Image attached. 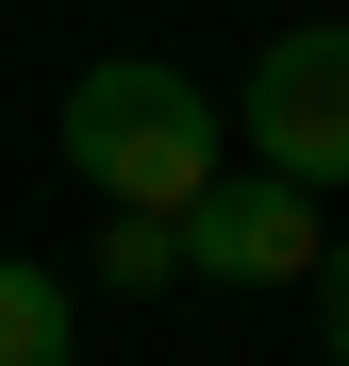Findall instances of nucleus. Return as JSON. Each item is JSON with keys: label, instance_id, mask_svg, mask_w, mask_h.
Here are the masks:
<instances>
[{"label": "nucleus", "instance_id": "nucleus-1", "mask_svg": "<svg viewBox=\"0 0 349 366\" xmlns=\"http://www.w3.org/2000/svg\"><path fill=\"white\" fill-rule=\"evenodd\" d=\"M50 150H67L116 217H183L233 167V100H200L166 50H100V67L67 84V117H50Z\"/></svg>", "mask_w": 349, "mask_h": 366}, {"label": "nucleus", "instance_id": "nucleus-2", "mask_svg": "<svg viewBox=\"0 0 349 366\" xmlns=\"http://www.w3.org/2000/svg\"><path fill=\"white\" fill-rule=\"evenodd\" d=\"M233 167H283V183H349V34H266L250 84H233Z\"/></svg>", "mask_w": 349, "mask_h": 366}, {"label": "nucleus", "instance_id": "nucleus-3", "mask_svg": "<svg viewBox=\"0 0 349 366\" xmlns=\"http://www.w3.org/2000/svg\"><path fill=\"white\" fill-rule=\"evenodd\" d=\"M166 250H183V283H316V183H283V167H216L183 217H166Z\"/></svg>", "mask_w": 349, "mask_h": 366}, {"label": "nucleus", "instance_id": "nucleus-4", "mask_svg": "<svg viewBox=\"0 0 349 366\" xmlns=\"http://www.w3.org/2000/svg\"><path fill=\"white\" fill-rule=\"evenodd\" d=\"M67 350H84V300H67V267L0 250V366H67Z\"/></svg>", "mask_w": 349, "mask_h": 366}, {"label": "nucleus", "instance_id": "nucleus-5", "mask_svg": "<svg viewBox=\"0 0 349 366\" xmlns=\"http://www.w3.org/2000/svg\"><path fill=\"white\" fill-rule=\"evenodd\" d=\"M100 283H133V300H166V283H183V250H166V217H116V233H100Z\"/></svg>", "mask_w": 349, "mask_h": 366}, {"label": "nucleus", "instance_id": "nucleus-6", "mask_svg": "<svg viewBox=\"0 0 349 366\" xmlns=\"http://www.w3.org/2000/svg\"><path fill=\"white\" fill-rule=\"evenodd\" d=\"M316 350L349 366V233H333V250H316Z\"/></svg>", "mask_w": 349, "mask_h": 366}]
</instances>
